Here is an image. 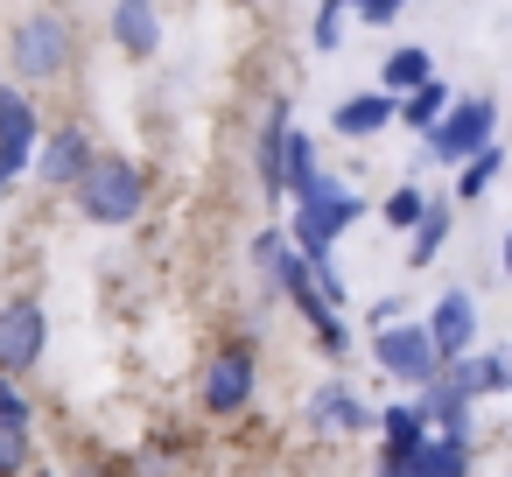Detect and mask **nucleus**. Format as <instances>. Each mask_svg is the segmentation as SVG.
<instances>
[{"label":"nucleus","mask_w":512,"mask_h":477,"mask_svg":"<svg viewBox=\"0 0 512 477\" xmlns=\"http://www.w3.org/2000/svg\"><path fill=\"white\" fill-rule=\"evenodd\" d=\"M0 64H8L15 85L43 92V85H64L78 71V29L64 8H29L15 29H8V50H0Z\"/></svg>","instance_id":"obj_1"},{"label":"nucleus","mask_w":512,"mask_h":477,"mask_svg":"<svg viewBox=\"0 0 512 477\" xmlns=\"http://www.w3.org/2000/svg\"><path fill=\"white\" fill-rule=\"evenodd\" d=\"M148 197H155V176H148L134 155H99V162L78 176V190H71L78 218H85V225H99V232L134 225V218L148 211Z\"/></svg>","instance_id":"obj_2"},{"label":"nucleus","mask_w":512,"mask_h":477,"mask_svg":"<svg viewBox=\"0 0 512 477\" xmlns=\"http://www.w3.org/2000/svg\"><path fill=\"white\" fill-rule=\"evenodd\" d=\"M197 400H204L211 421H239V414L260 400V344H253V337H225V344L211 351L204 379H197Z\"/></svg>","instance_id":"obj_3"},{"label":"nucleus","mask_w":512,"mask_h":477,"mask_svg":"<svg viewBox=\"0 0 512 477\" xmlns=\"http://www.w3.org/2000/svg\"><path fill=\"white\" fill-rule=\"evenodd\" d=\"M498 141V106L484 99V92H463L449 113H442V127L435 134H421V155H414V169H428V162H442V169H463L477 148H491Z\"/></svg>","instance_id":"obj_4"},{"label":"nucleus","mask_w":512,"mask_h":477,"mask_svg":"<svg viewBox=\"0 0 512 477\" xmlns=\"http://www.w3.org/2000/svg\"><path fill=\"white\" fill-rule=\"evenodd\" d=\"M43 351H50V309L22 288V295L0 302V372H8V379H29V372L43 365Z\"/></svg>","instance_id":"obj_5"},{"label":"nucleus","mask_w":512,"mask_h":477,"mask_svg":"<svg viewBox=\"0 0 512 477\" xmlns=\"http://www.w3.org/2000/svg\"><path fill=\"white\" fill-rule=\"evenodd\" d=\"M372 365L386 372V379H400V386H428V379H442V351H435V337H428V323H386V330H372Z\"/></svg>","instance_id":"obj_6"},{"label":"nucleus","mask_w":512,"mask_h":477,"mask_svg":"<svg viewBox=\"0 0 512 477\" xmlns=\"http://www.w3.org/2000/svg\"><path fill=\"white\" fill-rule=\"evenodd\" d=\"M358 218H365V197L344 183V190H330V197H316V204H295V218H288V239H295V253L323 260V253H337V239H344Z\"/></svg>","instance_id":"obj_7"},{"label":"nucleus","mask_w":512,"mask_h":477,"mask_svg":"<svg viewBox=\"0 0 512 477\" xmlns=\"http://www.w3.org/2000/svg\"><path fill=\"white\" fill-rule=\"evenodd\" d=\"M92 162H99V141H92L78 120H50L43 141H36V169H29V176H36L43 190H64V197H71Z\"/></svg>","instance_id":"obj_8"},{"label":"nucleus","mask_w":512,"mask_h":477,"mask_svg":"<svg viewBox=\"0 0 512 477\" xmlns=\"http://www.w3.org/2000/svg\"><path fill=\"white\" fill-rule=\"evenodd\" d=\"M288 134H295V106H288V92H274L260 113V141H253V183L267 204L288 197Z\"/></svg>","instance_id":"obj_9"},{"label":"nucleus","mask_w":512,"mask_h":477,"mask_svg":"<svg viewBox=\"0 0 512 477\" xmlns=\"http://www.w3.org/2000/svg\"><path fill=\"white\" fill-rule=\"evenodd\" d=\"M106 43L127 64H155L162 57V8L155 0H106Z\"/></svg>","instance_id":"obj_10"},{"label":"nucleus","mask_w":512,"mask_h":477,"mask_svg":"<svg viewBox=\"0 0 512 477\" xmlns=\"http://www.w3.org/2000/svg\"><path fill=\"white\" fill-rule=\"evenodd\" d=\"M43 113H36V99H29V85H15V78H0V148H8L22 169H36V141H43Z\"/></svg>","instance_id":"obj_11"},{"label":"nucleus","mask_w":512,"mask_h":477,"mask_svg":"<svg viewBox=\"0 0 512 477\" xmlns=\"http://www.w3.org/2000/svg\"><path fill=\"white\" fill-rule=\"evenodd\" d=\"M386 127H400V99L393 92H351V99H337L330 106V134L337 141H379Z\"/></svg>","instance_id":"obj_12"},{"label":"nucleus","mask_w":512,"mask_h":477,"mask_svg":"<svg viewBox=\"0 0 512 477\" xmlns=\"http://www.w3.org/2000/svg\"><path fill=\"white\" fill-rule=\"evenodd\" d=\"M428 337H435L442 365L463 358V351H477V302H470V288H442V295H435V309H428Z\"/></svg>","instance_id":"obj_13"},{"label":"nucleus","mask_w":512,"mask_h":477,"mask_svg":"<svg viewBox=\"0 0 512 477\" xmlns=\"http://www.w3.org/2000/svg\"><path fill=\"white\" fill-rule=\"evenodd\" d=\"M309 421L323 428V435H358V428H379V414L358 400V386H344V379H323L316 393H309Z\"/></svg>","instance_id":"obj_14"},{"label":"nucleus","mask_w":512,"mask_h":477,"mask_svg":"<svg viewBox=\"0 0 512 477\" xmlns=\"http://www.w3.org/2000/svg\"><path fill=\"white\" fill-rule=\"evenodd\" d=\"M442 379H449L456 393L484 400V393H505V386H512V358H505V351H463V358L442 365Z\"/></svg>","instance_id":"obj_15"},{"label":"nucleus","mask_w":512,"mask_h":477,"mask_svg":"<svg viewBox=\"0 0 512 477\" xmlns=\"http://www.w3.org/2000/svg\"><path fill=\"white\" fill-rule=\"evenodd\" d=\"M428 78H435V50H421V43H393V50L379 57V92H393V99L421 92Z\"/></svg>","instance_id":"obj_16"},{"label":"nucleus","mask_w":512,"mask_h":477,"mask_svg":"<svg viewBox=\"0 0 512 477\" xmlns=\"http://www.w3.org/2000/svg\"><path fill=\"white\" fill-rule=\"evenodd\" d=\"M449 232H456V190L428 197V211H421V225L407 239V267H435V253L449 246Z\"/></svg>","instance_id":"obj_17"},{"label":"nucleus","mask_w":512,"mask_h":477,"mask_svg":"<svg viewBox=\"0 0 512 477\" xmlns=\"http://www.w3.org/2000/svg\"><path fill=\"white\" fill-rule=\"evenodd\" d=\"M428 414H421V400H400V407H386L379 414V456H414V449H428Z\"/></svg>","instance_id":"obj_18"},{"label":"nucleus","mask_w":512,"mask_h":477,"mask_svg":"<svg viewBox=\"0 0 512 477\" xmlns=\"http://www.w3.org/2000/svg\"><path fill=\"white\" fill-rule=\"evenodd\" d=\"M449 106H456L449 78H428L421 92H407V99H400V127L421 141V134H435V127H442V113H449Z\"/></svg>","instance_id":"obj_19"},{"label":"nucleus","mask_w":512,"mask_h":477,"mask_svg":"<svg viewBox=\"0 0 512 477\" xmlns=\"http://www.w3.org/2000/svg\"><path fill=\"white\" fill-rule=\"evenodd\" d=\"M421 414L435 435H470V393H456L449 379H428L421 386Z\"/></svg>","instance_id":"obj_20"},{"label":"nucleus","mask_w":512,"mask_h":477,"mask_svg":"<svg viewBox=\"0 0 512 477\" xmlns=\"http://www.w3.org/2000/svg\"><path fill=\"white\" fill-rule=\"evenodd\" d=\"M498 176H505V141L477 148V155L456 169V183H449V190H456V204H477V197H491V183H498Z\"/></svg>","instance_id":"obj_21"},{"label":"nucleus","mask_w":512,"mask_h":477,"mask_svg":"<svg viewBox=\"0 0 512 477\" xmlns=\"http://www.w3.org/2000/svg\"><path fill=\"white\" fill-rule=\"evenodd\" d=\"M428 470L435 477H470L477 470V449H470V435H428Z\"/></svg>","instance_id":"obj_22"},{"label":"nucleus","mask_w":512,"mask_h":477,"mask_svg":"<svg viewBox=\"0 0 512 477\" xmlns=\"http://www.w3.org/2000/svg\"><path fill=\"white\" fill-rule=\"evenodd\" d=\"M421 211H428V190H421V183H400V190H386V204H379V218H386L393 232H414Z\"/></svg>","instance_id":"obj_23"},{"label":"nucleus","mask_w":512,"mask_h":477,"mask_svg":"<svg viewBox=\"0 0 512 477\" xmlns=\"http://www.w3.org/2000/svg\"><path fill=\"white\" fill-rule=\"evenodd\" d=\"M29 470H36L29 428H8V421H0V477H29Z\"/></svg>","instance_id":"obj_24"},{"label":"nucleus","mask_w":512,"mask_h":477,"mask_svg":"<svg viewBox=\"0 0 512 477\" xmlns=\"http://www.w3.org/2000/svg\"><path fill=\"white\" fill-rule=\"evenodd\" d=\"M309 267H316V288H323V302H330V309H344V295H351V288H344V267H337V253H323V260H309Z\"/></svg>","instance_id":"obj_25"},{"label":"nucleus","mask_w":512,"mask_h":477,"mask_svg":"<svg viewBox=\"0 0 512 477\" xmlns=\"http://www.w3.org/2000/svg\"><path fill=\"white\" fill-rule=\"evenodd\" d=\"M0 421H8V428H29L36 421V407H29V393L15 379H0Z\"/></svg>","instance_id":"obj_26"},{"label":"nucleus","mask_w":512,"mask_h":477,"mask_svg":"<svg viewBox=\"0 0 512 477\" xmlns=\"http://www.w3.org/2000/svg\"><path fill=\"white\" fill-rule=\"evenodd\" d=\"M351 15H358L365 29H386V22H400V15H407V0H351Z\"/></svg>","instance_id":"obj_27"},{"label":"nucleus","mask_w":512,"mask_h":477,"mask_svg":"<svg viewBox=\"0 0 512 477\" xmlns=\"http://www.w3.org/2000/svg\"><path fill=\"white\" fill-rule=\"evenodd\" d=\"M372 477H435V470H428V456L414 449V456H379V470H372Z\"/></svg>","instance_id":"obj_28"},{"label":"nucleus","mask_w":512,"mask_h":477,"mask_svg":"<svg viewBox=\"0 0 512 477\" xmlns=\"http://www.w3.org/2000/svg\"><path fill=\"white\" fill-rule=\"evenodd\" d=\"M22 176H29V169H22L8 148H0V211H8V197H15V183H22Z\"/></svg>","instance_id":"obj_29"},{"label":"nucleus","mask_w":512,"mask_h":477,"mask_svg":"<svg viewBox=\"0 0 512 477\" xmlns=\"http://www.w3.org/2000/svg\"><path fill=\"white\" fill-rule=\"evenodd\" d=\"M386 323H407V295H386V302H372V330H386Z\"/></svg>","instance_id":"obj_30"},{"label":"nucleus","mask_w":512,"mask_h":477,"mask_svg":"<svg viewBox=\"0 0 512 477\" xmlns=\"http://www.w3.org/2000/svg\"><path fill=\"white\" fill-rule=\"evenodd\" d=\"M498 267H505V274H512V232H505V239H498Z\"/></svg>","instance_id":"obj_31"},{"label":"nucleus","mask_w":512,"mask_h":477,"mask_svg":"<svg viewBox=\"0 0 512 477\" xmlns=\"http://www.w3.org/2000/svg\"><path fill=\"white\" fill-rule=\"evenodd\" d=\"M225 8H260V0H225Z\"/></svg>","instance_id":"obj_32"},{"label":"nucleus","mask_w":512,"mask_h":477,"mask_svg":"<svg viewBox=\"0 0 512 477\" xmlns=\"http://www.w3.org/2000/svg\"><path fill=\"white\" fill-rule=\"evenodd\" d=\"M29 477H57V470H43V463H36V470H29Z\"/></svg>","instance_id":"obj_33"}]
</instances>
